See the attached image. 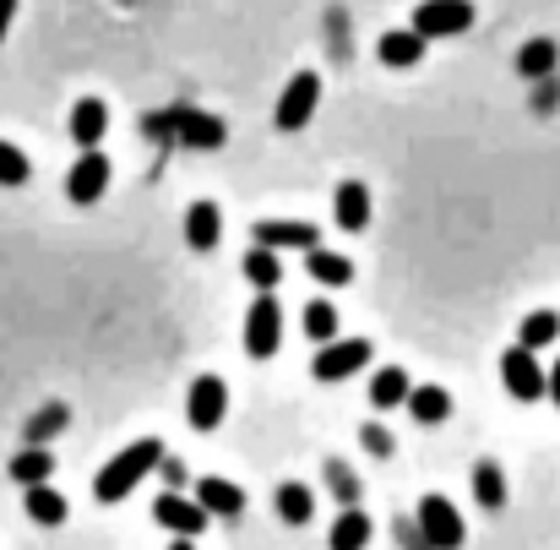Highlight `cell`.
Returning a JSON list of instances; mask_svg holds the SVG:
<instances>
[{"instance_id":"obj_3","label":"cell","mask_w":560,"mask_h":550,"mask_svg":"<svg viewBox=\"0 0 560 550\" xmlns=\"http://www.w3.org/2000/svg\"><path fill=\"white\" fill-rule=\"evenodd\" d=\"M474 27V0H419L413 5V33L430 38H457Z\"/></svg>"},{"instance_id":"obj_39","label":"cell","mask_w":560,"mask_h":550,"mask_svg":"<svg viewBox=\"0 0 560 550\" xmlns=\"http://www.w3.org/2000/svg\"><path fill=\"white\" fill-rule=\"evenodd\" d=\"M170 550H196V546H190L186 535H175V546H170Z\"/></svg>"},{"instance_id":"obj_5","label":"cell","mask_w":560,"mask_h":550,"mask_svg":"<svg viewBox=\"0 0 560 550\" xmlns=\"http://www.w3.org/2000/svg\"><path fill=\"white\" fill-rule=\"evenodd\" d=\"M419 535H424L430 550H463L468 546L463 513H457L446 496H424V502H419Z\"/></svg>"},{"instance_id":"obj_21","label":"cell","mask_w":560,"mask_h":550,"mask_svg":"<svg viewBox=\"0 0 560 550\" xmlns=\"http://www.w3.org/2000/svg\"><path fill=\"white\" fill-rule=\"evenodd\" d=\"M408 414L419 420V425H441L446 414H452V392L446 387H408Z\"/></svg>"},{"instance_id":"obj_16","label":"cell","mask_w":560,"mask_h":550,"mask_svg":"<svg viewBox=\"0 0 560 550\" xmlns=\"http://www.w3.org/2000/svg\"><path fill=\"white\" fill-rule=\"evenodd\" d=\"M332 213H338V224L343 229H365L371 224V191H365V181H343L338 191H332Z\"/></svg>"},{"instance_id":"obj_4","label":"cell","mask_w":560,"mask_h":550,"mask_svg":"<svg viewBox=\"0 0 560 550\" xmlns=\"http://www.w3.org/2000/svg\"><path fill=\"white\" fill-rule=\"evenodd\" d=\"M316 104H322V77H316V71H294L289 88L278 93L272 126H278V131H300V126L316 115Z\"/></svg>"},{"instance_id":"obj_13","label":"cell","mask_w":560,"mask_h":550,"mask_svg":"<svg viewBox=\"0 0 560 550\" xmlns=\"http://www.w3.org/2000/svg\"><path fill=\"white\" fill-rule=\"evenodd\" d=\"M190 502H201V513L207 518H240L245 513V491L234 485V480H196V496Z\"/></svg>"},{"instance_id":"obj_33","label":"cell","mask_w":560,"mask_h":550,"mask_svg":"<svg viewBox=\"0 0 560 550\" xmlns=\"http://www.w3.org/2000/svg\"><path fill=\"white\" fill-rule=\"evenodd\" d=\"M360 442H365V452H375V458H392V447H397V442H392V431H381L375 420L360 431Z\"/></svg>"},{"instance_id":"obj_29","label":"cell","mask_w":560,"mask_h":550,"mask_svg":"<svg viewBox=\"0 0 560 550\" xmlns=\"http://www.w3.org/2000/svg\"><path fill=\"white\" fill-rule=\"evenodd\" d=\"M556 339H560L556 311H528V317H523V333H517L523 350H545V344H556Z\"/></svg>"},{"instance_id":"obj_25","label":"cell","mask_w":560,"mask_h":550,"mask_svg":"<svg viewBox=\"0 0 560 550\" xmlns=\"http://www.w3.org/2000/svg\"><path fill=\"white\" fill-rule=\"evenodd\" d=\"M408 387H413V381H408V370L402 366H381L371 376V403L375 409H397V403L408 398Z\"/></svg>"},{"instance_id":"obj_31","label":"cell","mask_w":560,"mask_h":550,"mask_svg":"<svg viewBox=\"0 0 560 550\" xmlns=\"http://www.w3.org/2000/svg\"><path fill=\"white\" fill-rule=\"evenodd\" d=\"M33 181V164L16 142H0V185H27Z\"/></svg>"},{"instance_id":"obj_27","label":"cell","mask_w":560,"mask_h":550,"mask_svg":"<svg viewBox=\"0 0 560 550\" xmlns=\"http://www.w3.org/2000/svg\"><path fill=\"white\" fill-rule=\"evenodd\" d=\"M474 496H479L485 513H501V507H506V474H501V463L485 458V463L474 469Z\"/></svg>"},{"instance_id":"obj_20","label":"cell","mask_w":560,"mask_h":550,"mask_svg":"<svg viewBox=\"0 0 560 550\" xmlns=\"http://www.w3.org/2000/svg\"><path fill=\"white\" fill-rule=\"evenodd\" d=\"M556 66H560L556 38H528V44L517 49V77H528V82H539V77H556Z\"/></svg>"},{"instance_id":"obj_24","label":"cell","mask_w":560,"mask_h":550,"mask_svg":"<svg viewBox=\"0 0 560 550\" xmlns=\"http://www.w3.org/2000/svg\"><path fill=\"white\" fill-rule=\"evenodd\" d=\"M371 518H365V513H360V507H349V513H343V518H338V524H332V535H327V550H365L371 546Z\"/></svg>"},{"instance_id":"obj_22","label":"cell","mask_w":560,"mask_h":550,"mask_svg":"<svg viewBox=\"0 0 560 550\" xmlns=\"http://www.w3.org/2000/svg\"><path fill=\"white\" fill-rule=\"evenodd\" d=\"M240 273H245V284H256V289H278V284H283V262H278V251H267V245H250L245 262H240Z\"/></svg>"},{"instance_id":"obj_6","label":"cell","mask_w":560,"mask_h":550,"mask_svg":"<svg viewBox=\"0 0 560 550\" xmlns=\"http://www.w3.org/2000/svg\"><path fill=\"white\" fill-rule=\"evenodd\" d=\"M371 366V339H327L322 344V355H316V366L311 376L316 381H349L354 370Z\"/></svg>"},{"instance_id":"obj_9","label":"cell","mask_w":560,"mask_h":550,"mask_svg":"<svg viewBox=\"0 0 560 550\" xmlns=\"http://www.w3.org/2000/svg\"><path fill=\"white\" fill-rule=\"evenodd\" d=\"M223 414H229V387L218 381V376H196L186 392V420L190 431H218L223 425Z\"/></svg>"},{"instance_id":"obj_38","label":"cell","mask_w":560,"mask_h":550,"mask_svg":"<svg viewBox=\"0 0 560 550\" xmlns=\"http://www.w3.org/2000/svg\"><path fill=\"white\" fill-rule=\"evenodd\" d=\"M11 16H16V0H0V44H5V27H11Z\"/></svg>"},{"instance_id":"obj_37","label":"cell","mask_w":560,"mask_h":550,"mask_svg":"<svg viewBox=\"0 0 560 550\" xmlns=\"http://www.w3.org/2000/svg\"><path fill=\"white\" fill-rule=\"evenodd\" d=\"M545 392H550V403L560 409V360H556L550 370H545Z\"/></svg>"},{"instance_id":"obj_11","label":"cell","mask_w":560,"mask_h":550,"mask_svg":"<svg viewBox=\"0 0 560 550\" xmlns=\"http://www.w3.org/2000/svg\"><path fill=\"white\" fill-rule=\"evenodd\" d=\"M153 524L159 529H170V535H186V540H196V535H207V513H201V502H190V496H180V491H164L159 502H153Z\"/></svg>"},{"instance_id":"obj_18","label":"cell","mask_w":560,"mask_h":550,"mask_svg":"<svg viewBox=\"0 0 560 550\" xmlns=\"http://www.w3.org/2000/svg\"><path fill=\"white\" fill-rule=\"evenodd\" d=\"M305 273H311L316 284H327V289L354 284V262L338 256V251H327V245H311V251H305Z\"/></svg>"},{"instance_id":"obj_12","label":"cell","mask_w":560,"mask_h":550,"mask_svg":"<svg viewBox=\"0 0 560 550\" xmlns=\"http://www.w3.org/2000/svg\"><path fill=\"white\" fill-rule=\"evenodd\" d=\"M250 234L267 251H311V245H322V229L305 224V218H261Z\"/></svg>"},{"instance_id":"obj_2","label":"cell","mask_w":560,"mask_h":550,"mask_svg":"<svg viewBox=\"0 0 560 550\" xmlns=\"http://www.w3.org/2000/svg\"><path fill=\"white\" fill-rule=\"evenodd\" d=\"M283 344V306L272 300V289L256 295V306L245 311V355L250 360H272Z\"/></svg>"},{"instance_id":"obj_19","label":"cell","mask_w":560,"mask_h":550,"mask_svg":"<svg viewBox=\"0 0 560 550\" xmlns=\"http://www.w3.org/2000/svg\"><path fill=\"white\" fill-rule=\"evenodd\" d=\"M22 491H27V518H33V524H44V529H60V524H66V513H71V507H66V496H60L49 480L22 485Z\"/></svg>"},{"instance_id":"obj_8","label":"cell","mask_w":560,"mask_h":550,"mask_svg":"<svg viewBox=\"0 0 560 550\" xmlns=\"http://www.w3.org/2000/svg\"><path fill=\"white\" fill-rule=\"evenodd\" d=\"M501 387L517 398V403H539L545 398V366L534 360V350H506L501 355Z\"/></svg>"},{"instance_id":"obj_32","label":"cell","mask_w":560,"mask_h":550,"mask_svg":"<svg viewBox=\"0 0 560 550\" xmlns=\"http://www.w3.org/2000/svg\"><path fill=\"white\" fill-rule=\"evenodd\" d=\"M327 485L338 491V502H349V507L360 502V480L343 469V458H327Z\"/></svg>"},{"instance_id":"obj_10","label":"cell","mask_w":560,"mask_h":550,"mask_svg":"<svg viewBox=\"0 0 560 550\" xmlns=\"http://www.w3.org/2000/svg\"><path fill=\"white\" fill-rule=\"evenodd\" d=\"M109 181H115V170H109V159L88 148V153H82V159H77L71 170H66V196H71L77 207H93V202H98V196L109 191Z\"/></svg>"},{"instance_id":"obj_28","label":"cell","mask_w":560,"mask_h":550,"mask_svg":"<svg viewBox=\"0 0 560 550\" xmlns=\"http://www.w3.org/2000/svg\"><path fill=\"white\" fill-rule=\"evenodd\" d=\"M55 474V458L44 452V447H22L16 458H11V480L16 485H38V480H49Z\"/></svg>"},{"instance_id":"obj_23","label":"cell","mask_w":560,"mask_h":550,"mask_svg":"<svg viewBox=\"0 0 560 550\" xmlns=\"http://www.w3.org/2000/svg\"><path fill=\"white\" fill-rule=\"evenodd\" d=\"M272 502H278V518H283V524H294V529H300V524H311V513H316V496H311V485H300V480H283Z\"/></svg>"},{"instance_id":"obj_26","label":"cell","mask_w":560,"mask_h":550,"mask_svg":"<svg viewBox=\"0 0 560 550\" xmlns=\"http://www.w3.org/2000/svg\"><path fill=\"white\" fill-rule=\"evenodd\" d=\"M66 425H71V403H60V398H55V403H44V409L27 420V447H44V442H49V436H60Z\"/></svg>"},{"instance_id":"obj_17","label":"cell","mask_w":560,"mask_h":550,"mask_svg":"<svg viewBox=\"0 0 560 550\" xmlns=\"http://www.w3.org/2000/svg\"><path fill=\"white\" fill-rule=\"evenodd\" d=\"M375 55H381V66H397V71H408V66H419V60H424V38H419L413 27H397V33H381Z\"/></svg>"},{"instance_id":"obj_15","label":"cell","mask_w":560,"mask_h":550,"mask_svg":"<svg viewBox=\"0 0 560 550\" xmlns=\"http://www.w3.org/2000/svg\"><path fill=\"white\" fill-rule=\"evenodd\" d=\"M104 131H109V104H104V99H77V104H71V142L98 148Z\"/></svg>"},{"instance_id":"obj_36","label":"cell","mask_w":560,"mask_h":550,"mask_svg":"<svg viewBox=\"0 0 560 550\" xmlns=\"http://www.w3.org/2000/svg\"><path fill=\"white\" fill-rule=\"evenodd\" d=\"M397 540H402V550H430L424 546V535H419L413 524H397Z\"/></svg>"},{"instance_id":"obj_34","label":"cell","mask_w":560,"mask_h":550,"mask_svg":"<svg viewBox=\"0 0 560 550\" xmlns=\"http://www.w3.org/2000/svg\"><path fill=\"white\" fill-rule=\"evenodd\" d=\"M560 104V82L556 77H539V88H534V115H550Z\"/></svg>"},{"instance_id":"obj_1","label":"cell","mask_w":560,"mask_h":550,"mask_svg":"<svg viewBox=\"0 0 560 550\" xmlns=\"http://www.w3.org/2000/svg\"><path fill=\"white\" fill-rule=\"evenodd\" d=\"M164 463V442L159 436H142V442H131L126 452H115L98 474H93V502H104V507H115V502H126L153 469Z\"/></svg>"},{"instance_id":"obj_7","label":"cell","mask_w":560,"mask_h":550,"mask_svg":"<svg viewBox=\"0 0 560 550\" xmlns=\"http://www.w3.org/2000/svg\"><path fill=\"white\" fill-rule=\"evenodd\" d=\"M175 142L190 148V153H218L229 142V126L207 110H190V104H175Z\"/></svg>"},{"instance_id":"obj_30","label":"cell","mask_w":560,"mask_h":550,"mask_svg":"<svg viewBox=\"0 0 560 550\" xmlns=\"http://www.w3.org/2000/svg\"><path fill=\"white\" fill-rule=\"evenodd\" d=\"M300 322H305V333H311L316 344H327V339H338V328H343V322H338V306H332V300H311Z\"/></svg>"},{"instance_id":"obj_35","label":"cell","mask_w":560,"mask_h":550,"mask_svg":"<svg viewBox=\"0 0 560 550\" xmlns=\"http://www.w3.org/2000/svg\"><path fill=\"white\" fill-rule=\"evenodd\" d=\"M142 131H148V137H159V142H175V110L148 115V121H142Z\"/></svg>"},{"instance_id":"obj_14","label":"cell","mask_w":560,"mask_h":550,"mask_svg":"<svg viewBox=\"0 0 560 550\" xmlns=\"http://www.w3.org/2000/svg\"><path fill=\"white\" fill-rule=\"evenodd\" d=\"M218 240H223V213H218V202H190L186 213V245L190 251H218Z\"/></svg>"}]
</instances>
